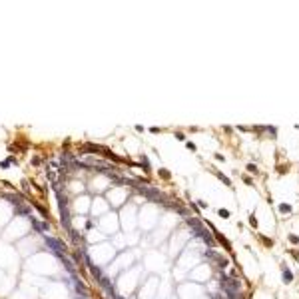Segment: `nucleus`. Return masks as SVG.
Returning a JSON list of instances; mask_svg holds the SVG:
<instances>
[{"label": "nucleus", "mask_w": 299, "mask_h": 299, "mask_svg": "<svg viewBox=\"0 0 299 299\" xmlns=\"http://www.w3.org/2000/svg\"><path fill=\"white\" fill-rule=\"evenodd\" d=\"M215 160H217V162H225V158H223L221 154H215Z\"/></svg>", "instance_id": "13"}, {"label": "nucleus", "mask_w": 299, "mask_h": 299, "mask_svg": "<svg viewBox=\"0 0 299 299\" xmlns=\"http://www.w3.org/2000/svg\"><path fill=\"white\" fill-rule=\"evenodd\" d=\"M160 175H164V178H169V172H168V169H160Z\"/></svg>", "instance_id": "11"}, {"label": "nucleus", "mask_w": 299, "mask_h": 299, "mask_svg": "<svg viewBox=\"0 0 299 299\" xmlns=\"http://www.w3.org/2000/svg\"><path fill=\"white\" fill-rule=\"evenodd\" d=\"M243 181H245V184H247V186H253V180H249L247 175H243Z\"/></svg>", "instance_id": "10"}, {"label": "nucleus", "mask_w": 299, "mask_h": 299, "mask_svg": "<svg viewBox=\"0 0 299 299\" xmlns=\"http://www.w3.org/2000/svg\"><path fill=\"white\" fill-rule=\"evenodd\" d=\"M287 239H289L291 243H293V245H299V235H295V233H289V235H287Z\"/></svg>", "instance_id": "4"}, {"label": "nucleus", "mask_w": 299, "mask_h": 299, "mask_svg": "<svg viewBox=\"0 0 299 299\" xmlns=\"http://www.w3.org/2000/svg\"><path fill=\"white\" fill-rule=\"evenodd\" d=\"M281 269H283V281H285V283H291V281H293V273L289 271V267L283 265Z\"/></svg>", "instance_id": "1"}, {"label": "nucleus", "mask_w": 299, "mask_h": 299, "mask_svg": "<svg viewBox=\"0 0 299 299\" xmlns=\"http://www.w3.org/2000/svg\"><path fill=\"white\" fill-rule=\"evenodd\" d=\"M291 211H293V209H291L289 203H279V213H285V215H287V213H291Z\"/></svg>", "instance_id": "3"}, {"label": "nucleus", "mask_w": 299, "mask_h": 299, "mask_svg": "<svg viewBox=\"0 0 299 299\" xmlns=\"http://www.w3.org/2000/svg\"><path fill=\"white\" fill-rule=\"evenodd\" d=\"M247 172H251V174H257L259 169H257V166H255V164H247Z\"/></svg>", "instance_id": "7"}, {"label": "nucleus", "mask_w": 299, "mask_h": 299, "mask_svg": "<svg viewBox=\"0 0 299 299\" xmlns=\"http://www.w3.org/2000/svg\"><path fill=\"white\" fill-rule=\"evenodd\" d=\"M249 223H251V227H257V217L253 213H249Z\"/></svg>", "instance_id": "5"}, {"label": "nucleus", "mask_w": 299, "mask_h": 299, "mask_svg": "<svg viewBox=\"0 0 299 299\" xmlns=\"http://www.w3.org/2000/svg\"><path fill=\"white\" fill-rule=\"evenodd\" d=\"M198 205H199V208H203V209H205V208H208V203H205V202H203V199H198Z\"/></svg>", "instance_id": "12"}, {"label": "nucleus", "mask_w": 299, "mask_h": 299, "mask_svg": "<svg viewBox=\"0 0 299 299\" xmlns=\"http://www.w3.org/2000/svg\"><path fill=\"white\" fill-rule=\"evenodd\" d=\"M217 213H219L221 217H225V219L229 217V211H227V209H223V208H219V209H217Z\"/></svg>", "instance_id": "6"}, {"label": "nucleus", "mask_w": 299, "mask_h": 299, "mask_svg": "<svg viewBox=\"0 0 299 299\" xmlns=\"http://www.w3.org/2000/svg\"><path fill=\"white\" fill-rule=\"evenodd\" d=\"M213 172H215V175H217V178H219V180L223 181L225 186H231V180H229V178H227L225 174H221V172H217V169H213Z\"/></svg>", "instance_id": "2"}, {"label": "nucleus", "mask_w": 299, "mask_h": 299, "mask_svg": "<svg viewBox=\"0 0 299 299\" xmlns=\"http://www.w3.org/2000/svg\"><path fill=\"white\" fill-rule=\"evenodd\" d=\"M261 239H263V245H267V247L273 245V239H271V237H261Z\"/></svg>", "instance_id": "8"}, {"label": "nucleus", "mask_w": 299, "mask_h": 299, "mask_svg": "<svg viewBox=\"0 0 299 299\" xmlns=\"http://www.w3.org/2000/svg\"><path fill=\"white\" fill-rule=\"evenodd\" d=\"M186 148L190 152H196V144H193V142H186Z\"/></svg>", "instance_id": "9"}]
</instances>
